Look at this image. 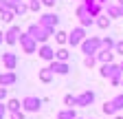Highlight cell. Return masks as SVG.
<instances>
[{"mask_svg":"<svg viewBox=\"0 0 123 119\" xmlns=\"http://www.w3.org/2000/svg\"><path fill=\"white\" fill-rule=\"evenodd\" d=\"M101 77H110L112 86H119L123 82V71H121V64H101Z\"/></svg>","mask_w":123,"mask_h":119,"instance_id":"1","label":"cell"},{"mask_svg":"<svg viewBox=\"0 0 123 119\" xmlns=\"http://www.w3.org/2000/svg\"><path fill=\"white\" fill-rule=\"evenodd\" d=\"M26 33H29L31 38H33L37 44H46V40H49L51 35H55V33H51L49 29H44V26H40V24H31Z\"/></svg>","mask_w":123,"mask_h":119,"instance_id":"2","label":"cell"},{"mask_svg":"<svg viewBox=\"0 0 123 119\" xmlns=\"http://www.w3.org/2000/svg\"><path fill=\"white\" fill-rule=\"evenodd\" d=\"M101 49H103V44H101V40L95 38V35H92V38H86V40L81 42V53H86V57H88V55H97Z\"/></svg>","mask_w":123,"mask_h":119,"instance_id":"3","label":"cell"},{"mask_svg":"<svg viewBox=\"0 0 123 119\" xmlns=\"http://www.w3.org/2000/svg\"><path fill=\"white\" fill-rule=\"evenodd\" d=\"M86 38H88L86 35V29L84 26H75L73 31L68 33V44H70V46H81V42Z\"/></svg>","mask_w":123,"mask_h":119,"instance_id":"4","label":"cell"},{"mask_svg":"<svg viewBox=\"0 0 123 119\" xmlns=\"http://www.w3.org/2000/svg\"><path fill=\"white\" fill-rule=\"evenodd\" d=\"M42 108V99L40 97H33V95H29L22 99V110L24 112H40Z\"/></svg>","mask_w":123,"mask_h":119,"instance_id":"5","label":"cell"},{"mask_svg":"<svg viewBox=\"0 0 123 119\" xmlns=\"http://www.w3.org/2000/svg\"><path fill=\"white\" fill-rule=\"evenodd\" d=\"M20 46H22V51H24L26 55H33V53L37 51V42L31 38L29 33H22V35H20Z\"/></svg>","mask_w":123,"mask_h":119,"instance_id":"6","label":"cell"},{"mask_svg":"<svg viewBox=\"0 0 123 119\" xmlns=\"http://www.w3.org/2000/svg\"><path fill=\"white\" fill-rule=\"evenodd\" d=\"M37 24H40V26H44V29H49L51 33H55V26L59 24V18L55 16V13H44V16L37 20Z\"/></svg>","mask_w":123,"mask_h":119,"instance_id":"7","label":"cell"},{"mask_svg":"<svg viewBox=\"0 0 123 119\" xmlns=\"http://www.w3.org/2000/svg\"><path fill=\"white\" fill-rule=\"evenodd\" d=\"M77 18H79V26H90L92 22H95V16H92V13L84 7V5H79V7H77Z\"/></svg>","mask_w":123,"mask_h":119,"instance_id":"8","label":"cell"},{"mask_svg":"<svg viewBox=\"0 0 123 119\" xmlns=\"http://www.w3.org/2000/svg\"><path fill=\"white\" fill-rule=\"evenodd\" d=\"M20 35H22V31H20V26L18 24H13L9 31L5 33V42L9 44V46H13V44H18L20 42Z\"/></svg>","mask_w":123,"mask_h":119,"instance_id":"9","label":"cell"},{"mask_svg":"<svg viewBox=\"0 0 123 119\" xmlns=\"http://www.w3.org/2000/svg\"><path fill=\"white\" fill-rule=\"evenodd\" d=\"M49 68L53 71V75H68V73H70L68 62H57V60H53V62L49 64Z\"/></svg>","mask_w":123,"mask_h":119,"instance_id":"10","label":"cell"},{"mask_svg":"<svg viewBox=\"0 0 123 119\" xmlns=\"http://www.w3.org/2000/svg\"><path fill=\"white\" fill-rule=\"evenodd\" d=\"M95 97H97V95H95V91H84L79 97H77V106H84V108H86V106H92Z\"/></svg>","mask_w":123,"mask_h":119,"instance_id":"11","label":"cell"},{"mask_svg":"<svg viewBox=\"0 0 123 119\" xmlns=\"http://www.w3.org/2000/svg\"><path fill=\"white\" fill-rule=\"evenodd\" d=\"M15 82H18V75H15L13 71H5V73H0V86H13Z\"/></svg>","mask_w":123,"mask_h":119,"instance_id":"12","label":"cell"},{"mask_svg":"<svg viewBox=\"0 0 123 119\" xmlns=\"http://www.w3.org/2000/svg\"><path fill=\"white\" fill-rule=\"evenodd\" d=\"M37 55L42 60H46V62H53V60H55V49L49 46V44H42V46L37 49Z\"/></svg>","mask_w":123,"mask_h":119,"instance_id":"13","label":"cell"},{"mask_svg":"<svg viewBox=\"0 0 123 119\" xmlns=\"http://www.w3.org/2000/svg\"><path fill=\"white\" fill-rule=\"evenodd\" d=\"M2 64L7 71H15V66H18V55L15 53H2Z\"/></svg>","mask_w":123,"mask_h":119,"instance_id":"14","label":"cell"},{"mask_svg":"<svg viewBox=\"0 0 123 119\" xmlns=\"http://www.w3.org/2000/svg\"><path fill=\"white\" fill-rule=\"evenodd\" d=\"M81 5H84V7H86V9H88V11H90L95 18L101 13V2H99V0H84Z\"/></svg>","mask_w":123,"mask_h":119,"instance_id":"15","label":"cell"},{"mask_svg":"<svg viewBox=\"0 0 123 119\" xmlns=\"http://www.w3.org/2000/svg\"><path fill=\"white\" fill-rule=\"evenodd\" d=\"M97 60H99L101 64H110L112 60H114V53H112V51H108V49H101V51L97 53Z\"/></svg>","mask_w":123,"mask_h":119,"instance_id":"16","label":"cell"},{"mask_svg":"<svg viewBox=\"0 0 123 119\" xmlns=\"http://www.w3.org/2000/svg\"><path fill=\"white\" fill-rule=\"evenodd\" d=\"M108 16H112V18H123V7H121V5H108Z\"/></svg>","mask_w":123,"mask_h":119,"instance_id":"17","label":"cell"},{"mask_svg":"<svg viewBox=\"0 0 123 119\" xmlns=\"http://www.w3.org/2000/svg\"><path fill=\"white\" fill-rule=\"evenodd\" d=\"M57 119H77V112H75V108H64L57 112Z\"/></svg>","mask_w":123,"mask_h":119,"instance_id":"18","label":"cell"},{"mask_svg":"<svg viewBox=\"0 0 123 119\" xmlns=\"http://www.w3.org/2000/svg\"><path fill=\"white\" fill-rule=\"evenodd\" d=\"M55 60H57V62H68V60H70L68 49H64V46H62V49H57V51H55Z\"/></svg>","mask_w":123,"mask_h":119,"instance_id":"19","label":"cell"},{"mask_svg":"<svg viewBox=\"0 0 123 119\" xmlns=\"http://www.w3.org/2000/svg\"><path fill=\"white\" fill-rule=\"evenodd\" d=\"M7 110H9V112L22 110V101H20V99H15V97H13V99H9V101H7Z\"/></svg>","mask_w":123,"mask_h":119,"instance_id":"20","label":"cell"},{"mask_svg":"<svg viewBox=\"0 0 123 119\" xmlns=\"http://www.w3.org/2000/svg\"><path fill=\"white\" fill-rule=\"evenodd\" d=\"M53 79V71L49 68V66H46V68H42L40 71V82H44V84H49Z\"/></svg>","mask_w":123,"mask_h":119,"instance_id":"21","label":"cell"},{"mask_svg":"<svg viewBox=\"0 0 123 119\" xmlns=\"http://www.w3.org/2000/svg\"><path fill=\"white\" fill-rule=\"evenodd\" d=\"M55 42L57 44H68V33L66 31H55Z\"/></svg>","mask_w":123,"mask_h":119,"instance_id":"22","label":"cell"},{"mask_svg":"<svg viewBox=\"0 0 123 119\" xmlns=\"http://www.w3.org/2000/svg\"><path fill=\"white\" fill-rule=\"evenodd\" d=\"M110 101H112V106H114V110H117V112H119V110H123V93H121V95H117V97H114V99H110Z\"/></svg>","mask_w":123,"mask_h":119,"instance_id":"23","label":"cell"},{"mask_svg":"<svg viewBox=\"0 0 123 119\" xmlns=\"http://www.w3.org/2000/svg\"><path fill=\"white\" fill-rule=\"evenodd\" d=\"M13 18H15V11H11V9H7V11L0 13V20H2V22H11Z\"/></svg>","mask_w":123,"mask_h":119,"instance_id":"24","label":"cell"},{"mask_svg":"<svg viewBox=\"0 0 123 119\" xmlns=\"http://www.w3.org/2000/svg\"><path fill=\"white\" fill-rule=\"evenodd\" d=\"M99 20H97V26L99 29H108V26H110V18H108V16H97Z\"/></svg>","mask_w":123,"mask_h":119,"instance_id":"25","label":"cell"},{"mask_svg":"<svg viewBox=\"0 0 123 119\" xmlns=\"http://www.w3.org/2000/svg\"><path fill=\"white\" fill-rule=\"evenodd\" d=\"M101 44H103V49H108V51H112V49L117 46V42H114L112 38H103V40H101Z\"/></svg>","mask_w":123,"mask_h":119,"instance_id":"26","label":"cell"},{"mask_svg":"<svg viewBox=\"0 0 123 119\" xmlns=\"http://www.w3.org/2000/svg\"><path fill=\"white\" fill-rule=\"evenodd\" d=\"M101 110H103V115H117V110H114V106H112V101H105Z\"/></svg>","mask_w":123,"mask_h":119,"instance_id":"27","label":"cell"},{"mask_svg":"<svg viewBox=\"0 0 123 119\" xmlns=\"http://www.w3.org/2000/svg\"><path fill=\"white\" fill-rule=\"evenodd\" d=\"M13 11H15V16H24V13L29 11V5H26V2H22V5H15V9H13Z\"/></svg>","mask_w":123,"mask_h":119,"instance_id":"28","label":"cell"},{"mask_svg":"<svg viewBox=\"0 0 123 119\" xmlns=\"http://www.w3.org/2000/svg\"><path fill=\"white\" fill-rule=\"evenodd\" d=\"M95 62H97V55H88V57H84V66H86V68H92V66H95Z\"/></svg>","mask_w":123,"mask_h":119,"instance_id":"29","label":"cell"},{"mask_svg":"<svg viewBox=\"0 0 123 119\" xmlns=\"http://www.w3.org/2000/svg\"><path fill=\"white\" fill-rule=\"evenodd\" d=\"M64 104H66L68 108H73V106H77V97H75V95H66V97H64Z\"/></svg>","mask_w":123,"mask_h":119,"instance_id":"30","label":"cell"},{"mask_svg":"<svg viewBox=\"0 0 123 119\" xmlns=\"http://www.w3.org/2000/svg\"><path fill=\"white\" fill-rule=\"evenodd\" d=\"M40 7H42L40 0H29V9L31 11H40Z\"/></svg>","mask_w":123,"mask_h":119,"instance_id":"31","label":"cell"},{"mask_svg":"<svg viewBox=\"0 0 123 119\" xmlns=\"http://www.w3.org/2000/svg\"><path fill=\"white\" fill-rule=\"evenodd\" d=\"M11 119H24V110H15V112H11Z\"/></svg>","mask_w":123,"mask_h":119,"instance_id":"32","label":"cell"},{"mask_svg":"<svg viewBox=\"0 0 123 119\" xmlns=\"http://www.w3.org/2000/svg\"><path fill=\"white\" fill-rule=\"evenodd\" d=\"M7 117V104H0V119Z\"/></svg>","mask_w":123,"mask_h":119,"instance_id":"33","label":"cell"},{"mask_svg":"<svg viewBox=\"0 0 123 119\" xmlns=\"http://www.w3.org/2000/svg\"><path fill=\"white\" fill-rule=\"evenodd\" d=\"M114 53L123 55V42H117V46H114Z\"/></svg>","mask_w":123,"mask_h":119,"instance_id":"34","label":"cell"},{"mask_svg":"<svg viewBox=\"0 0 123 119\" xmlns=\"http://www.w3.org/2000/svg\"><path fill=\"white\" fill-rule=\"evenodd\" d=\"M5 97H7V88H5V86H0V104H2Z\"/></svg>","mask_w":123,"mask_h":119,"instance_id":"35","label":"cell"},{"mask_svg":"<svg viewBox=\"0 0 123 119\" xmlns=\"http://www.w3.org/2000/svg\"><path fill=\"white\" fill-rule=\"evenodd\" d=\"M9 9V5H7V0H0V13H2V11H7Z\"/></svg>","mask_w":123,"mask_h":119,"instance_id":"36","label":"cell"},{"mask_svg":"<svg viewBox=\"0 0 123 119\" xmlns=\"http://www.w3.org/2000/svg\"><path fill=\"white\" fill-rule=\"evenodd\" d=\"M42 2H44L46 7H55V0H42Z\"/></svg>","mask_w":123,"mask_h":119,"instance_id":"37","label":"cell"},{"mask_svg":"<svg viewBox=\"0 0 123 119\" xmlns=\"http://www.w3.org/2000/svg\"><path fill=\"white\" fill-rule=\"evenodd\" d=\"M5 42V31H0V44Z\"/></svg>","mask_w":123,"mask_h":119,"instance_id":"38","label":"cell"},{"mask_svg":"<svg viewBox=\"0 0 123 119\" xmlns=\"http://www.w3.org/2000/svg\"><path fill=\"white\" fill-rule=\"evenodd\" d=\"M13 2H15V5H22V2H24V0H13Z\"/></svg>","mask_w":123,"mask_h":119,"instance_id":"39","label":"cell"},{"mask_svg":"<svg viewBox=\"0 0 123 119\" xmlns=\"http://www.w3.org/2000/svg\"><path fill=\"white\" fill-rule=\"evenodd\" d=\"M114 119H123V117H121V115H114Z\"/></svg>","mask_w":123,"mask_h":119,"instance_id":"40","label":"cell"},{"mask_svg":"<svg viewBox=\"0 0 123 119\" xmlns=\"http://www.w3.org/2000/svg\"><path fill=\"white\" fill-rule=\"evenodd\" d=\"M99 2H101V5H105V2H108V0H99Z\"/></svg>","mask_w":123,"mask_h":119,"instance_id":"41","label":"cell"},{"mask_svg":"<svg viewBox=\"0 0 123 119\" xmlns=\"http://www.w3.org/2000/svg\"><path fill=\"white\" fill-rule=\"evenodd\" d=\"M119 5H121V7H123V0H119Z\"/></svg>","mask_w":123,"mask_h":119,"instance_id":"42","label":"cell"},{"mask_svg":"<svg viewBox=\"0 0 123 119\" xmlns=\"http://www.w3.org/2000/svg\"><path fill=\"white\" fill-rule=\"evenodd\" d=\"M121 71H123V62H121Z\"/></svg>","mask_w":123,"mask_h":119,"instance_id":"43","label":"cell"},{"mask_svg":"<svg viewBox=\"0 0 123 119\" xmlns=\"http://www.w3.org/2000/svg\"><path fill=\"white\" fill-rule=\"evenodd\" d=\"M77 119H79V117H77Z\"/></svg>","mask_w":123,"mask_h":119,"instance_id":"44","label":"cell"},{"mask_svg":"<svg viewBox=\"0 0 123 119\" xmlns=\"http://www.w3.org/2000/svg\"><path fill=\"white\" fill-rule=\"evenodd\" d=\"M121 84H123V82H121Z\"/></svg>","mask_w":123,"mask_h":119,"instance_id":"45","label":"cell"}]
</instances>
